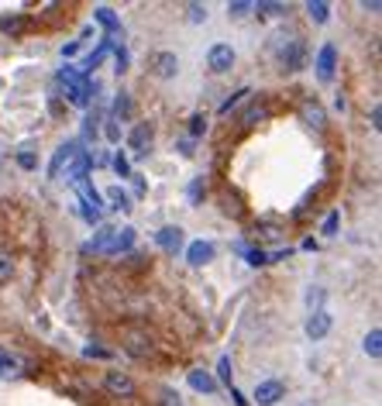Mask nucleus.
<instances>
[{
	"mask_svg": "<svg viewBox=\"0 0 382 406\" xmlns=\"http://www.w3.org/2000/svg\"><path fill=\"white\" fill-rule=\"evenodd\" d=\"M234 62H238V52L227 45V42H214L210 48H207V69L210 73H231L234 69Z\"/></svg>",
	"mask_w": 382,
	"mask_h": 406,
	"instance_id": "nucleus-1",
	"label": "nucleus"
},
{
	"mask_svg": "<svg viewBox=\"0 0 382 406\" xmlns=\"http://www.w3.org/2000/svg\"><path fill=\"white\" fill-rule=\"evenodd\" d=\"M103 389L117 400H134L138 396V382L128 372H103Z\"/></svg>",
	"mask_w": 382,
	"mask_h": 406,
	"instance_id": "nucleus-2",
	"label": "nucleus"
},
{
	"mask_svg": "<svg viewBox=\"0 0 382 406\" xmlns=\"http://www.w3.org/2000/svg\"><path fill=\"white\" fill-rule=\"evenodd\" d=\"M313 69H317V80L320 83H331L334 80V73H338V45L334 42H324L320 45V52L313 59Z\"/></svg>",
	"mask_w": 382,
	"mask_h": 406,
	"instance_id": "nucleus-3",
	"label": "nucleus"
},
{
	"mask_svg": "<svg viewBox=\"0 0 382 406\" xmlns=\"http://www.w3.org/2000/svg\"><path fill=\"white\" fill-rule=\"evenodd\" d=\"M303 62H306V45L299 38H293V42L279 38V66L286 73H296V69H303Z\"/></svg>",
	"mask_w": 382,
	"mask_h": 406,
	"instance_id": "nucleus-4",
	"label": "nucleus"
},
{
	"mask_svg": "<svg viewBox=\"0 0 382 406\" xmlns=\"http://www.w3.org/2000/svg\"><path fill=\"white\" fill-rule=\"evenodd\" d=\"M252 400L259 406H276L279 400H286V382L283 379H262L252 393Z\"/></svg>",
	"mask_w": 382,
	"mask_h": 406,
	"instance_id": "nucleus-5",
	"label": "nucleus"
},
{
	"mask_svg": "<svg viewBox=\"0 0 382 406\" xmlns=\"http://www.w3.org/2000/svg\"><path fill=\"white\" fill-rule=\"evenodd\" d=\"M152 76L155 80H176L180 76V55L176 52H155L152 55Z\"/></svg>",
	"mask_w": 382,
	"mask_h": 406,
	"instance_id": "nucleus-6",
	"label": "nucleus"
},
{
	"mask_svg": "<svg viewBox=\"0 0 382 406\" xmlns=\"http://www.w3.org/2000/svg\"><path fill=\"white\" fill-rule=\"evenodd\" d=\"M331 327H334V317H331L327 310H313V313L306 317V324H303V334H306L310 341H324V337L331 334Z\"/></svg>",
	"mask_w": 382,
	"mask_h": 406,
	"instance_id": "nucleus-7",
	"label": "nucleus"
},
{
	"mask_svg": "<svg viewBox=\"0 0 382 406\" xmlns=\"http://www.w3.org/2000/svg\"><path fill=\"white\" fill-rule=\"evenodd\" d=\"M121 348H124L131 358H148V355H152V337L141 334V330H128V334L121 337Z\"/></svg>",
	"mask_w": 382,
	"mask_h": 406,
	"instance_id": "nucleus-8",
	"label": "nucleus"
},
{
	"mask_svg": "<svg viewBox=\"0 0 382 406\" xmlns=\"http://www.w3.org/2000/svg\"><path fill=\"white\" fill-rule=\"evenodd\" d=\"M155 245H159L162 251L176 255V251L183 248V227H180V224H166V227H159V231H155Z\"/></svg>",
	"mask_w": 382,
	"mask_h": 406,
	"instance_id": "nucleus-9",
	"label": "nucleus"
},
{
	"mask_svg": "<svg viewBox=\"0 0 382 406\" xmlns=\"http://www.w3.org/2000/svg\"><path fill=\"white\" fill-rule=\"evenodd\" d=\"M299 117H303V124H310L317 131L327 127V110H324V103L313 100V97H306V100L299 103Z\"/></svg>",
	"mask_w": 382,
	"mask_h": 406,
	"instance_id": "nucleus-10",
	"label": "nucleus"
},
{
	"mask_svg": "<svg viewBox=\"0 0 382 406\" xmlns=\"http://www.w3.org/2000/svg\"><path fill=\"white\" fill-rule=\"evenodd\" d=\"M152 138H155V127H152V124H134V127H131V134H128V145H131V152H134V155H148Z\"/></svg>",
	"mask_w": 382,
	"mask_h": 406,
	"instance_id": "nucleus-11",
	"label": "nucleus"
},
{
	"mask_svg": "<svg viewBox=\"0 0 382 406\" xmlns=\"http://www.w3.org/2000/svg\"><path fill=\"white\" fill-rule=\"evenodd\" d=\"M134 248V227H114V234H110V241H107V248H103V255H128Z\"/></svg>",
	"mask_w": 382,
	"mask_h": 406,
	"instance_id": "nucleus-12",
	"label": "nucleus"
},
{
	"mask_svg": "<svg viewBox=\"0 0 382 406\" xmlns=\"http://www.w3.org/2000/svg\"><path fill=\"white\" fill-rule=\"evenodd\" d=\"M214 255H217L214 241H193L190 248H186V262H190L193 269H203V265H210V262H214Z\"/></svg>",
	"mask_w": 382,
	"mask_h": 406,
	"instance_id": "nucleus-13",
	"label": "nucleus"
},
{
	"mask_svg": "<svg viewBox=\"0 0 382 406\" xmlns=\"http://www.w3.org/2000/svg\"><path fill=\"white\" fill-rule=\"evenodd\" d=\"M76 155H80V141H66V145L55 152V159H52V166H49V176L59 179V176H62V166L69 169V162H73Z\"/></svg>",
	"mask_w": 382,
	"mask_h": 406,
	"instance_id": "nucleus-14",
	"label": "nucleus"
},
{
	"mask_svg": "<svg viewBox=\"0 0 382 406\" xmlns=\"http://www.w3.org/2000/svg\"><path fill=\"white\" fill-rule=\"evenodd\" d=\"M90 166H94V155L90 152H80L73 162H69V169H66V183H87V173H90Z\"/></svg>",
	"mask_w": 382,
	"mask_h": 406,
	"instance_id": "nucleus-15",
	"label": "nucleus"
},
{
	"mask_svg": "<svg viewBox=\"0 0 382 406\" xmlns=\"http://www.w3.org/2000/svg\"><path fill=\"white\" fill-rule=\"evenodd\" d=\"M186 382H190L196 393H207V396L220 389V386H217V379H214L207 369H190V372H186Z\"/></svg>",
	"mask_w": 382,
	"mask_h": 406,
	"instance_id": "nucleus-16",
	"label": "nucleus"
},
{
	"mask_svg": "<svg viewBox=\"0 0 382 406\" xmlns=\"http://www.w3.org/2000/svg\"><path fill=\"white\" fill-rule=\"evenodd\" d=\"M21 376H24V365L14 355H0V379H21Z\"/></svg>",
	"mask_w": 382,
	"mask_h": 406,
	"instance_id": "nucleus-17",
	"label": "nucleus"
},
{
	"mask_svg": "<svg viewBox=\"0 0 382 406\" xmlns=\"http://www.w3.org/2000/svg\"><path fill=\"white\" fill-rule=\"evenodd\" d=\"M94 17L100 21V24H103V28H107V31H110V38H114V35L121 31V17H117V14H114L110 7H96Z\"/></svg>",
	"mask_w": 382,
	"mask_h": 406,
	"instance_id": "nucleus-18",
	"label": "nucleus"
},
{
	"mask_svg": "<svg viewBox=\"0 0 382 406\" xmlns=\"http://www.w3.org/2000/svg\"><path fill=\"white\" fill-rule=\"evenodd\" d=\"M362 351H365L369 358H382V330H379V327H372V330L365 334V341H362Z\"/></svg>",
	"mask_w": 382,
	"mask_h": 406,
	"instance_id": "nucleus-19",
	"label": "nucleus"
},
{
	"mask_svg": "<svg viewBox=\"0 0 382 406\" xmlns=\"http://www.w3.org/2000/svg\"><path fill=\"white\" fill-rule=\"evenodd\" d=\"M306 14H310V21H313V24H327V17H331V3H327V0H310V3H306Z\"/></svg>",
	"mask_w": 382,
	"mask_h": 406,
	"instance_id": "nucleus-20",
	"label": "nucleus"
},
{
	"mask_svg": "<svg viewBox=\"0 0 382 406\" xmlns=\"http://www.w3.org/2000/svg\"><path fill=\"white\" fill-rule=\"evenodd\" d=\"M107 203H110V210H121V213L131 210V197H128L121 186H110V190H107Z\"/></svg>",
	"mask_w": 382,
	"mask_h": 406,
	"instance_id": "nucleus-21",
	"label": "nucleus"
},
{
	"mask_svg": "<svg viewBox=\"0 0 382 406\" xmlns=\"http://www.w3.org/2000/svg\"><path fill=\"white\" fill-rule=\"evenodd\" d=\"M255 231H266V238H279L283 234V220L279 217H259L255 220Z\"/></svg>",
	"mask_w": 382,
	"mask_h": 406,
	"instance_id": "nucleus-22",
	"label": "nucleus"
},
{
	"mask_svg": "<svg viewBox=\"0 0 382 406\" xmlns=\"http://www.w3.org/2000/svg\"><path fill=\"white\" fill-rule=\"evenodd\" d=\"M252 10H259L262 17H283V14H289L286 3H269V0H259V3H252Z\"/></svg>",
	"mask_w": 382,
	"mask_h": 406,
	"instance_id": "nucleus-23",
	"label": "nucleus"
},
{
	"mask_svg": "<svg viewBox=\"0 0 382 406\" xmlns=\"http://www.w3.org/2000/svg\"><path fill=\"white\" fill-rule=\"evenodd\" d=\"M231 379H234V369H231V355H220V362H217V386L224 382V386L231 389V386H234Z\"/></svg>",
	"mask_w": 382,
	"mask_h": 406,
	"instance_id": "nucleus-24",
	"label": "nucleus"
},
{
	"mask_svg": "<svg viewBox=\"0 0 382 406\" xmlns=\"http://www.w3.org/2000/svg\"><path fill=\"white\" fill-rule=\"evenodd\" d=\"M324 300H327V290L324 286H310L306 290V310L313 313V310H324Z\"/></svg>",
	"mask_w": 382,
	"mask_h": 406,
	"instance_id": "nucleus-25",
	"label": "nucleus"
},
{
	"mask_svg": "<svg viewBox=\"0 0 382 406\" xmlns=\"http://www.w3.org/2000/svg\"><path fill=\"white\" fill-rule=\"evenodd\" d=\"M203 197H207V183H203V176H196V179H190L186 200H190L193 206H200V203H203Z\"/></svg>",
	"mask_w": 382,
	"mask_h": 406,
	"instance_id": "nucleus-26",
	"label": "nucleus"
},
{
	"mask_svg": "<svg viewBox=\"0 0 382 406\" xmlns=\"http://www.w3.org/2000/svg\"><path fill=\"white\" fill-rule=\"evenodd\" d=\"M220 203H224L220 210H224L227 217H241V213H245L241 200H238V197H231V190H224V193H220Z\"/></svg>",
	"mask_w": 382,
	"mask_h": 406,
	"instance_id": "nucleus-27",
	"label": "nucleus"
},
{
	"mask_svg": "<svg viewBox=\"0 0 382 406\" xmlns=\"http://www.w3.org/2000/svg\"><path fill=\"white\" fill-rule=\"evenodd\" d=\"M110 117H114V121H117V117H131V97H128V94H117Z\"/></svg>",
	"mask_w": 382,
	"mask_h": 406,
	"instance_id": "nucleus-28",
	"label": "nucleus"
},
{
	"mask_svg": "<svg viewBox=\"0 0 382 406\" xmlns=\"http://www.w3.org/2000/svg\"><path fill=\"white\" fill-rule=\"evenodd\" d=\"M245 258H248V265H252V269L269 265V251H262V248H248V251H245Z\"/></svg>",
	"mask_w": 382,
	"mask_h": 406,
	"instance_id": "nucleus-29",
	"label": "nucleus"
},
{
	"mask_svg": "<svg viewBox=\"0 0 382 406\" xmlns=\"http://www.w3.org/2000/svg\"><path fill=\"white\" fill-rule=\"evenodd\" d=\"M245 97H252V90H248V87H241V90H238V94H231V97H227V100L220 103V114H231V110H234V107H238V103L245 100Z\"/></svg>",
	"mask_w": 382,
	"mask_h": 406,
	"instance_id": "nucleus-30",
	"label": "nucleus"
},
{
	"mask_svg": "<svg viewBox=\"0 0 382 406\" xmlns=\"http://www.w3.org/2000/svg\"><path fill=\"white\" fill-rule=\"evenodd\" d=\"M10 276H14V258L7 251H0V286H7Z\"/></svg>",
	"mask_w": 382,
	"mask_h": 406,
	"instance_id": "nucleus-31",
	"label": "nucleus"
},
{
	"mask_svg": "<svg viewBox=\"0 0 382 406\" xmlns=\"http://www.w3.org/2000/svg\"><path fill=\"white\" fill-rule=\"evenodd\" d=\"M200 134H207V114H193L190 117V141H196Z\"/></svg>",
	"mask_w": 382,
	"mask_h": 406,
	"instance_id": "nucleus-32",
	"label": "nucleus"
},
{
	"mask_svg": "<svg viewBox=\"0 0 382 406\" xmlns=\"http://www.w3.org/2000/svg\"><path fill=\"white\" fill-rule=\"evenodd\" d=\"M0 28H3L7 35H21V31H24V17H21V14H14V17H3V21H0Z\"/></svg>",
	"mask_w": 382,
	"mask_h": 406,
	"instance_id": "nucleus-33",
	"label": "nucleus"
},
{
	"mask_svg": "<svg viewBox=\"0 0 382 406\" xmlns=\"http://www.w3.org/2000/svg\"><path fill=\"white\" fill-rule=\"evenodd\" d=\"M114 173H117L121 179H131V162H128V155H124V152H117V155H114Z\"/></svg>",
	"mask_w": 382,
	"mask_h": 406,
	"instance_id": "nucleus-34",
	"label": "nucleus"
},
{
	"mask_svg": "<svg viewBox=\"0 0 382 406\" xmlns=\"http://www.w3.org/2000/svg\"><path fill=\"white\" fill-rule=\"evenodd\" d=\"M266 114H269V107H266V103H252V107H248V114H245L241 121H245V124H255V121H262Z\"/></svg>",
	"mask_w": 382,
	"mask_h": 406,
	"instance_id": "nucleus-35",
	"label": "nucleus"
},
{
	"mask_svg": "<svg viewBox=\"0 0 382 406\" xmlns=\"http://www.w3.org/2000/svg\"><path fill=\"white\" fill-rule=\"evenodd\" d=\"M103 138H107L110 145H117V141H121V127H117V121H114V117H107V121H103Z\"/></svg>",
	"mask_w": 382,
	"mask_h": 406,
	"instance_id": "nucleus-36",
	"label": "nucleus"
},
{
	"mask_svg": "<svg viewBox=\"0 0 382 406\" xmlns=\"http://www.w3.org/2000/svg\"><path fill=\"white\" fill-rule=\"evenodd\" d=\"M338 227H341V210H331V213H327V220H324V234H327V238H334V234H338Z\"/></svg>",
	"mask_w": 382,
	"mask_h": 406,
	"instance_id": "nucleus-37",
	"label": "nucleus"
},
{
	"mask_svg": "<svg viewBox=\"0 0 382 406\" xmlns=\"http://www.w3.org/2000/svg\"><path fill=\"white\" fill-rule=\"evenodd\" d=\"M17 166H21L24 173H31V169H38V155H35V152H17Z\"/></svg>",
	"mask_w": 382,
	"mask_h": 406,
	"instance_id": "nucleus-38",
	"label": "nucleus"
},
{
	"mask_svg": "<svg viewBox=\"0 0 382 406\" xmlns=\"http://www.w3.org/2000/svg\"><path fill=\"white\" fill-rule=\"evenodd\" d=\"M159 406H183V396L176 389H162L159 393Z\"/></svg>",
	"mask_w": 382,
	"mask_h": 406,
	"instance_id": "nucleus-39",
	"label": "nucleus"
},
{
	"mask_svg": "<svg viewBox=\"0 0 382 406\" xmlns=\"http://www.w3.org/2000/svg\"><path fill=\"white\" fill-rule=\"evenodd\" d=\"M114 59H117V69L114 73H128V62L131 59H128V48L124 45H114Z\"/></svg>",
	"mask_w": 382,
	"mask_h": 406,
	"instance_id": "nucleus-40",
	"label": "nucleus"
},
{
	"mask_svg": "<svg viewBox=\"0 0 382 406\" xmlns=\"http://www.w3.org/2000/svg\"><path fill=\"white\" fill-rule=\"evenodd\" d=\"M248 10H252V3H248V0H234V3H227V14H231V17H245Z\"/></svg>",
	"mask_w": 382,
	"mask_h": 406,
	"instance_id": "nucleus-41",
	"label": "nucleus"
},
{
	"mask_svg": "<svg viewBox=\"0 0 382 406\" xmlns=\"http://www.w3.org/2000/svg\"><path fill=\"white\" fill-rule=\"evenodd\" d=\"M186 10H190V21H193V24H203V21H207V3H190Z\"/></svg>",
	"mask_w": 382,
	"mask_h": 406,
	"instance_id": "nucleus-42",
	"label": "nucleus"
},
{
	"mask_svg": "<svg viewBox=\"0 0 382 406\" xmlns=\"http://www.w3.org/2000/svg\"><path fill=\"white\" fill-rule=\"evenodd\" d=\"M80 48H83V42H66V45H62L59 52H62V59H73V55H76Z\"/></svg>",
	"mask_w": 382,
	"mask_h": 406,
	"instance_id": "nucleus-43",
	"label": "nucleus"
},
{
	"mask_svg": "<svg viewBox=\"0 0 382 406\" xmlns=\"http://www.w3.org/2000/svg\"><path fill=\"white\" fill-rule=\"evenodd\" d=\"M83 355H87V358H110V351H107V348H94V344H90V348H83Z\"/></svg>",
	"mask_w": 382,
	"mask_h": 406,
	"instance_id": "nucleus-44",
	"label": "nucleus"
},
{
	"mask_svg": "<svg viewBox=\"0 0 382 406\" xmlns=\"http://www.w3.org/2000/svg\"><path fill=\"white\" fill-rule=\"evenodd\" d=\"M231 400H234V406H248V400L241 396V389H234V386H231Z\"/></svg>",
	"mask_w": 382,
	"mask_h": 406,
	"instance_id": "nucleus-45",
	"label": "nucleus"
},
{
	"mask_svg": "<svg viewBox=\"0 0 382 406\" xmlns=\"http://www.w3.org/2000/svg\"><path fill=\"white\" fill-rule=\"evenodd\" d=\"M180 155H193V141L190 138H183V141H180Z\"/></svg>",
	"mask_w": 382,
	"mask_h": 406,
	"instance_id": "nucleus-46",
	"label": "nucleus"
},
{
	"mask_svg": "<svg viewBox=\"0 0 382 406\" xmlns=\"http://www.w3.org/2000/svg\"><path fill=\"white\" fill-rule=\"evenodd\" d=\"M382 3L379 0H362V10H379Z\"/></svg>",
	"mask_w": 382,
	"mask_h": 406,
	"instance_id": "nucleus-47",
	"label": "nucleus"
},
{
	"mask_svg": "<svg viewBox=\"0 0 382 406\" xmlns=\"http://www.w3.org/2000/svg\"><path fill=\"white\" fill-rule=\"evenodd\" d=\"M379 117H382V110L379 107H372V127H376V131H379Z\"/></svg>",
	"mask_w": 382,
	"mask_h": 406,
	"instance_id": "nucleus-48",
	"label": "nucleus"
},
{
	"mask_svg": "<svg viewBox=\"0 0 382 406\" xmlns=\"http://www.w3.org/2000/svg\"><path fill=\"white\" fill-rule=\"evenodd\" d=\"M0 355H3V351H0Z\"/></svg>",
	"mask_w": 382,
	"mask_h": 406,
	"instance_id": "nucleus-49",
	"label": "nucleus"
}]
</instances>
